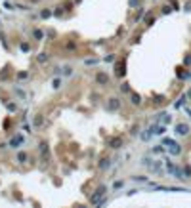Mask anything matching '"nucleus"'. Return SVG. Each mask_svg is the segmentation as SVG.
Returning a JSON list of instances; mask_svg holds the SVG:
<instances>
[{
	"label": "nucleus",
	"instance_id": "obj_1",
	"mask_svg": "<svg viewBox=\"0 0 191 208\" xmlns=\"http://www.w3.org/2000/svg\"><path fill=\"white\" fill-rule=\"evenodd\" d=\"M105 193H107V189H105V187H97V189L94 191V195L90 197V204H103Z\"/></svg>",
	"mask_w": 191,
	"mask_h": 208
},
{
	"label": "nucleus",
	"instance_id": "obj_2",
	"mask_svg": "<svg viewBox=\"0 0 191 208\" xmlns=\"http://www.w3.org/2000/svg\"><path fill=\"white\" fill-rule=\"evenodd\" d=\"M164 145H168V153H170V155H180V153H182V147H180V145H178L176 141L168 140V137L164 140Z\"/></svg>",
	"mask_w": 191,
	"mask_h": 208
},
{
	"label": "nucleus",
	"instance_id": "obj_3",
	"mask_svg": "<svg viewBox=\"0 0 191 208\" xmlns=\"http://www.w3.org/2000/svg\"><path fill=\"white\" fill-rule=\"evenodd\" d=\"M105 109L107 111H119L120 109V99L119 97H111V99H107V103H105Z\"/></svg>",
	"mask_w": 191,
	"mask_h": 208
},
{
	"label": "nucleus",
	"instance_id": "obj_4",
	"mask_svg": "<svg viewBox=\"0 0 191 208\" xmlns=\"http://www.w3.org/2000/svg\"><path fill=\"white\" fill-rule=\"evenodd\" d=\"M176 134H178V136H187V134H189V124H185V122L176 124Z\"/></svg>",
	"mask_w": 191,
	"mask_h": 208
},
{
	"label": "nucleus",
	"instance_id": "obj_5",
	"mask_svg": "<svg viewBox=\"0 0 191 208\" xmlns=\"http://www.w3.org/2000/svg\"><path fill=\"white\" fill-rule=\"evenodd\" d=\"M147 130H149L151 134H157V136H162V134L166 132V128H164L162 124H153V126H149Z\"/></svg>",
	"mask_w": 191,
	"mask_h": 208
},
{
	"label": "nucleus",
	"instance_id": "obj_6",
	"mask_svg": "<svg viewBox=\"0 0 191 208\" xmlns=\"http://www.w3.org/2000/svg\"><path fill=\"white\" fill-rule=\"evenodd\" d=\"M151 172H155V174H161L162 172V162L161 160H151V164L147 166Z\"/></svg>",
	"mask_w": 191,
	"mask_h": 208
},
{
	"label": "nucleus",
	"instance_id": "obj_7",
	"mask_svg": "<svg viewBox=\"0 0 191 208\" xmlns=\"http://www.w3.org/2000/svg\"><path fill=\"white\" fill-rule=\"evenodd\" d=\"M38 151H40V155H44V160H50V149H48V143H40L38 145Z\"/></svg>",
	"mask_w": 191,
	"mask_h": 208
},
{
	"label": "nucleus",
	"instance_id": "obj_8",
	"mask_svg": "<svg viewBox=\"0 0 191 208\" xmlns=\"http://www.w3.org/2000/svg\"><path fill=\"white\" fill-rule=\"evenodd\" d=\"M109 147L111 149H120L123 147V137H113V140L109 141Z\"/></svg>",
	"mask_w": 191,
	"mask_h": 208
},
{
	"label": "nucleus",
	"instance_id": "obj_9",
	"mask_svg": "<svg viewBox=\"0 0 191 208\" xmlns=\"http://www.w3.org/2000/svg\"><path fill=\"white\" fill-rule=\"evenodd\" d=\"M96 80H97V84H107V82H109L107 73H97V75H96Z\"/></svg>",
	"mask_w": 191,
	"mask_h": 208
},
{
	"label": "nucleus",
	"instance_id": "obj_10",
	"mask_svg": "<svg viewBox=\"0 0 191 208\" xmlns=\"http://www.w3.org/2000/svg\"><path fill=\"white\" fill-rule=\"evenodd\" d=\"M21 143H23V136H14V137L10 140V145H12V147H17V145H21Z\"/></svg>",
	"mask_w": 191,
	"mask_h": 208
},
{
	"label": "nucleus",
	"instance_id": "obj_11",
	"mask_svg": "<svg viewBox=\"0 0 191 208\" xmlns=\"http://www.w3.org/2000/svg\"><path fill=\"white\" fill-rule=\"evenodd\" d=\"M126 75V71H124V59L120 61V65L117 63V76H124Z\"/></svg>",
	"mask_w": 191,
	"mask_h": 208
},
{
	"label": "nucleus",
	"instance_id": "obj_12",
	"mask_svg": "<svg viewBox=\"0 0 191 208\" xmlns=\"http://www.w3.org/2000/svg\"><path fill=\"white\" fill-rule=\"evenodd\" d=\"M27 160H29V155H27L25 151H21V153H17V162H21V164H25Z\"/></svg>",
	"mask_w": 191,
	"mask_h": 208
},
{
	"label": "nucleus",
	"instance_id": "obj_13",
	"mask_svg": "<svg viewBox=\"0 0 191 208\" xmlns=\"http://www.w3.org/2000/svg\"><path fill=\"white\" fill-rule=\"evenodd\" d=\"M130 99H132V103H134V105H140V103H141V97H140V94H134V92H132Z\"/></svg>",
	"mask_w": 191,
	"mask_h": 208
},
{
	"label": "nucleus",
	"instance_id": "obj_14",
	"mask_svg": "<svg viewBox=\"0 0 191 208\" xmlns=\"http://www.w3.org/2000/svg\"><path fill=\"white\" fill-rule=\"evenodd\" d=\"M109 162H111L109 158H101V160H99V168L101 170H107L109 168Z\"/></svg>",
	"mask_w": 191,
	"mask_h": 208
},
{
	"label": "nucleus",
	"instance_id": "obj_15",
	"mask_svg": "<svg viewBox=\"0 0 191 208\" xmlns=\"http://www.w3.org/2000/svg\"><path fill=\"white\" fill-rule=\"evenodd\" d=\"M159 122H162V124H166V122H170V117L166 115V113H161V115H159Z\"/></svg>",
	"mask_w": 191,
	"mask_h": 208
},
{
	"label": "nucleus",
	"instance_id": "obj_16",
	"mask_svg": "<svg viewBox=\"0 0 191 208\" xmlns=\"http://www.w3.org/2000/svg\"><path fill=\"white\" fill-rule=\"evenodd\" d=\"M185 101H187V96H182V97H180V99H178V101H176V109H180V107H182V105H184V103H185Z\"/></svg>",
	"mask_w": 191,
	"mask_h": 208
},
{
	"label": "nucleus",
	"instance_id": "obj_17",
	"mask_svg": "<svg viewBox=\"0 0 191 208\" xmlns=\"http://www.w3.org/2000/svg\"><path fill=\"white\" fill-rule=\"evenodd\" d=\"M35 38H36V40H42V38H44V32L40 31V29H36V31H35Z\"/></svg>",
	"mask_w": 191,
	"mask_h": 208
},
{
	"label": "nucleus",
	"instance_id": "obj_18",
	"mask_svg": "<svg viewBox=\"0 0 191 208\" xmlns=\"http://www.w3.org/2000/svg\"><path fill=\"white\" fill-rule=\"evenodd\" d=\"M36 59H38V63H46V61H48V55H46V54H38V58H36Z\"/></svg>",
	"mask_w": 191,
	"mask_h": 208
},
{
	"label": "nucleus",
	"instance_id": "obj_19",
	"mask_svg": "<svg viewBox=\"0 0 191 208\" xmlns=\"http://www.w3.org/2000/svg\"><path fill=\"white\" fill-rule=\"evenodd\" d=\"M52 14H54V12H50V10H42V14H40V15H42V19H48Z\"/></svg>",
	"mask_w": 191,
	"mask_h": 208
},
{
	"label": "nucleus",
	"instance_id": "obj_20",
	"mask_svg": "<svg viewBox=\"0 0 191 208\" xmlns=\"http://www.w3.org/2000/svg\"><path fill=\"white\" fill-rule=\"evenodd\" d=\"M162 151H164V149H162V145H157V147H153V153H162Z\"/></svg>",
	"mask_w": 191,
	"mask_h": 208
},
{
	"label": "nucleus",
	"instance_id": "obj_21",
	"mask_svg": "<svg viewBox=\"0 0 191 208\" xmlns=\"http://www.w3.org/2000/svg\"><path fill=\"white\" fill-rule=\"evenodd\" d=\"M134 179H136V181H147L145 176H134Z\"/></svg>",
	"mask_w": 191,
	"mask_h": 208
},
{
	"label": "nucleus",
	"instance_id": "obj_22",
	"mask_svg": "<svg viewBox=\"0 0 191 208\" xmlns=\"http://www.w3.org/2000/svg\"><path fill=\"white\" fill-rule=\"evenodd\" d=\"M170 12H172V8H170V6H162V14H170Z\"/></svg>",
	"mask_w": 191,
	"mask_h": 208
},
{
	"label": "nucleus",
	"instance_id": "obj_23",
	"mask_svg": "<svg viewBox=\"0 0 191 208\" xmlns=\"http://www.w3.org/2000/svg\"><path fill=\"white\" fill-rule=\"evenodd\" d=\"M21 50H23V52H29V50H31V46H29V44H25V42H23V44H21Z\"/></svg>",
	"mask_w": 191,
	"mask_h": 208
},
{
	"label": "nucleus",
	"instance_id": "obj_24",
	"mask_svg": "<svg viewBox=\"0 0 191 208\" xmlns=\"http://www.w3.org/2000/svg\"><path fill=\"white\" fill-rule=\"evenodd\" d=\"M54 15H63V8H55V12H54Z\"/></svg>",
	"mask_w": 191,
	"mask_h": 208
},
{
	"label": "nucleus",
	"instance_id": "obj_25",
	"mask_svg": "<svg viewBox=\"0 0 191 208\" xmlns=\"http://www.w3.org/2000/svg\"><path fill=\"white\" fill-rule=\"evenodd\" d=\"M52 84H54V88H59V86H61V80H59V78H55Z\"/></svg>",
	"mask_w": 191,
	"mask_h": 208
},
{
	"label": "nucleus",
	"instance_id": "obj_26",
	"mask_svg": "<svg viewBox=\"0 0 191 208\" xmlns=\"http://www.w3.org/2000/svg\"><path fill=\"white\" fill-rule=\"evenodd\" d=\"M8 109H10V111H15L17 107H15V103H8Z\"/></svg>",
	"mask_w": 191,
	"mask_h": 208
},
{
	"label": "nucleus",
	"instance_id": "obj_27",
	"mask_svg": "<svg viewBox=\"0 0 191 208\" xmlns=\"http://www.w3.org/2000/svg\"><path fill=\"white\" fill-rule=\"evenodd\" d=\"M184 172H185V176H187V178L191 176V168H189V166H185V170H184Z\"/></svg>",
	"mask_w": 191,
	"mask_h": 208
},
{
	"label": "nucleus",
	"instance_id": "obj_28",
	"mask_svg": "<svg viewBox=\"0 0 191 208\" xmlns=\"http://www.w3.org/2000/svg\"><path fill=\"white\" fill-rule=\"evenodd\" d=\"M42 122H44V119H36V120H35V126H40Z\"/></svg>",
	"mask_w": 191,
	"mask_h": 208
},
{
	"label": "nucleus",
	"instance_id": "obj_29",
	"mask_svg": "<svg viewBox=\"0 0 191 208\" xmlns=\"http://www.w3.org/2000/svg\"><path fill=\"white\" fill-rule=\"evenodd\" d=\"M184 63H185V65H191V55H187V58L184 59Z\"/></svg>",
	"mask_w": 191,
	"mask_h": 208
},
{
	"label": "nucleus",
	"instance_id": "obj_30",
	"mask_svg": "<svg viewBox=\"0 0 191 208\" xmlns=\"http://www.w3.org/2000/svg\"><path fill=\"white\" fill-rule=\"evenodd\" d=\"M140 4V0H130V6H138Z\"/></svg>",
	"mask_w": 191,
	"mask_h": 208
},
{
	"label": "nucleus",
	"instance_id": "obj_31",
	"mask_svg": "<svg viewBox=\"0 0 191 208\" xmlns=\"http://www.w3.org/2000/svg\"><path fill=\"white\" fill-rule=\"evenodd\" d=\"M185 96H187V99H189V101H191V88H189V90H187V94H185Z\"/></svg>",
	"mask_w": 191,
	"mask_h": 208
}]
</instances>
